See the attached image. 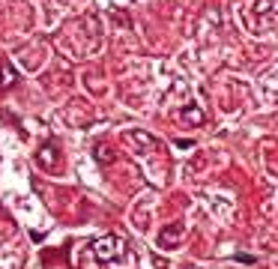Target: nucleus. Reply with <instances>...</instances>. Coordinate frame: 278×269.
Segmentation results:
<instances>
[{
    "instance_id": "obj_2",
    "label": "nucleus",
    "mask_w": 278,
    "mask_h": 269,
    "mask_svg": "<svg viewBox=\"0 0 278 269\" xmlns=\"http://www.w3.org/2000/svg\"><path fill=\"white\" fill-rule=\"evenodd\" d=\"M93 251L99 260H120L126 254V242L120 236H102L99 242H93Z\"/></svg>"
},
{
    "instance_id": "obj_6",
    "label": "nucleus",
    "mask_w": 278,
    "mask_h": 269,
    "mask_svg": "<svg viewBox=\"0 0 278 269\" xmlns=\"http://www.w3.org/2000/svg\"><path fill=\"white\" fill-rule=\"evenodd\" d=\"M66 120H69V126H90V111L75 102L66 108Z\"/></svg>"
},
{
    "instance_id": "obj_1",
    "label": "nucleus",
    "mask_w": 278,
    "mask_h": 269,
    "mask_svg": "<svg viewBox=\"0 0 278 269\" xmlns=\"http://www.w3.org/2000/svg\"><path fill=\"white\" fill-rule=\"evenodd\" d=\"M243 15L254 36H269L275 27V0H251L243 9Z\"/></svg>"
},
{
    "instance_id": "obj_8",
    "label": "nucleus",
    "mask_w": 278,
    "mask_h": 269,
    "mask_svg": "<svg viewBox=\"0 0 278 269\" xmlns=\"http://www.w3.org/2000/svg\"><path fill=\"white\" fill-rule=\"evenodd\" d=\"M15 78H18V72L9 66V63H3V66H0V87H12V84H15Z\"/></svg>"
},
{
    "instance_id": "obj_3",
    "label": "nucleus",
    "mask_w": 278,
    "mask_h": 269,
    "mask_svg": "<svg viewBox=\"0 0 278 269\" xmlns=\"http://www.w3.org/2000/svg\"><path fill=\"white\" fill-rule=\"evenodd\" d=\"M123 141L129 144V150L138 153V156H147L150 150L158 147V141H155L153 134H147V132H123Z\"/></svg>"
},
{
    "instance_id": "obj_7",
    "label": "nucleus",
    "mask_w": 278,
    "mask_h": 269,
    "mask_svg": "<svg viewBox=\"0 0 278 269\" xmlns=\"http://www.w3.org/2000/svg\"><path fill=\"white\" fill-rule=\"evenodd\" d=\"M204 120H207V117H204V111H201L197 105H185L183 111H180V123H185L188 129H197Z\"/></svg>"
},
{
    "instance_id": "obj_10",
    "label": "nucleus",
    "mask_w": 278,
    "mask_h": 269,
    "mask_svg": "<svg viewBox=\"0 0 278 269\" xmlns=\"http://www.w3.org/2000/svg\"><path fill=\"white\" fill-rule=\"evenodd\" d=\"M188 269H201V266H188Z\"/></svg>"
},
{
    "instance_id": "obj_9",
    "label": "nucleus",
    "mask_w": 278,
    "mask_h": 269,
    "mask_svg": "<svg viewBox=\"0 0 278 269\" xmlns=\"http://www.w3.org/2000/svg\"><path fill=\"white\" fill-rule=\"evenodd\" d=\"M96 159H99V162H114V153H111L105 144H99V147H96Z\"/></svg>"
},
{
    "instance_id": "obj_5",
    "label": "nucleus",
    "mask_w": 278,
    "mask_h": 269,
    "mask_svg": "<svg viewBox=\"0 0 278 269\" xmlns=\"http://www.w3.org/2000/svg\"><path fill=\"white\" fill-rule=\"evenodd\" d=\"M36 162H39V168H45L48 173H57V170H60L57 147H54V144H45V147H39V153H36Z\"/></svg>"
},
{
    "instance_id": "obj_4",
    "label": "nucleus",
    "mask_w": 278,
    "mask_h": 269,
    "mask_svg": "<svg viewBox=\"0 0 278 269\" xmlns=\"http://www.w3.org/2000/svg\"><path fill=\"white\" fill-rule=\"evenodd\" d=\"M180 239H183V225L177 221V225H168V228H162L155 242H158V248H162V251H174V248L180 245Z\"/></svg>"
}]
</instances>
